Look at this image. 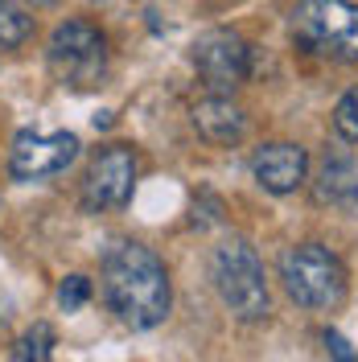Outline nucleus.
<instances>
[{"instance_id":"obj_15","label":"nucleus","mask_w":358,"mask_h":362,"mask_svg":"<svg viewBox=\"0 0 358 362\" xmlns=\"http://www.w3.org/2000/svg\"><path fill=\"white\" fill-rule=\"evenodd\" d=\"M87 300H91V280H87V276H67V280L58 284V305H62L67 313L83 309Z\"/></svg>"},{"instance_id":"obj_12","label":"nucleus","mask_w":358,"mask_h":362,"mask_svg":"<svg viewBox=\"0 0 358 362\" xmlns=\"http://www.w3.org/2000/svg\"><path fill=\"white\" fill-rule=\"evenodd\" d=\"M54 325L37 321L33 329H25L17 350H13V362H54Z\"/></svg>"},{"instance_id":"obj_6","label":"nucleus","mask_w":358,"mask_h":362,"mask_svg":"<svg viewBox=\"0 0 358 362\" xmlns=\"http://www.w3.org/2000/svg\"><path fill=\"white\" fill-rule=\"evenodd\" d=\"M194 66H198L202 83L214 90V95H226L239 83H247L251 74V49L239 33L231 29H210L194 42Z\"/></svg>"},{"instance_id":"obj_13","label":"nucleus","mask_w":358,"mask_h":362,"mask_svg":"<svg viewBox=\"0 0 358 362\" xmlns=\"http://www.w3.org/2000/svg\"><path fill=\"white\" fill-rule=\"evenodd\" d=\"M33 33V17L25 13L21 4L13 0H0V49H13V45H25Z\"/></svg>"},{"instance_id":"obj_10","label":"nucleus","mask_w":358,"mask_h":362,"mask_svg":"<svg viewBox=\"0 0 358 362\" xmlns=\"http://www.w3.org/2000/svg\"><path fill=\"white\" fill-rule=\"evenodd\" d=\"M194 128H198L202 140H210V144H239L247 132V115L226 99V95H210V99H202L198 107H194Z\"/></svg>"},{"instance_id":"obj_3","label":"nucleus","mask_w":358,"mask_h":362,"mask_svg":"<svg viewBox=\"0 0 358 362\" xmlns=\"http://www.w3.org/2000/svg\"><path fill=\"white\" fill-rule=\"evenodd\" d=\"M280 280L284 293L301 309H334L346 296V268L330 247L321 243H301L280 255Z\"/></svg>"},{"instance_id":"obj_1","label":"nucleus","mask_w":358,"mask_h":362,"mask_svg":"<svg viewBox=\"0 0 358 362\" xmlns=\"http://www.w3.org/2000/svg\"><path fill=\"white\" fill-rule=\"evenodd\" d=\"M103 296L128 329H157L169 317V272L144 243H115L103 255Z\"/></svg>"},{"instance_id":"obj_4","label":"nucleus","mask_w":358,"mask_h":362,"mask_svg":"<svg viewBox=\"0 0 358 362\" xmlns=\"http://www.w3.org/2000/svg\"><path fill=\"white\" fill-rule=\"evenodd\" d=\"M214 288L223 296V305L239 321H260L268 317V280H264V264L255 247L247 239H226L223 247L214 251Z\"/></svg>"},{"instance_id":"obj_5","label":"nucleus","mask_w":358,"mask_h":362,"mask_svg":"<svg viewBox=\"0 0 358 362\" xmlns=\"http://www.w3.org/2000/svg\"><path fill=\"white\" fill-rule=\"evenodd\" d=\"M50 66L70 87H91L108 66V42L91 21H62L50 37Z\"/></svg>"},{"instance_id":"obj_7","label":"nucleus","mask_w":358,"mask_h":362,"mask_svg":"<svg viewBox=\"0 0 358 362\" xmlns=\"http://www.w3.org/2000/svg\"><path fill=\"white\" fill-rule=\"evenodd\" d=\"M79 157V136L74 132H17L8 153V173L17 181H42L70 169Z\"/></svg>"},{"instance_id":"obj_9","label":"nucleus","mask_w":358,"mask_h":362,"mask_svg":"<svg viewBox=\"0 0 358 362\" xmlns=\"http://www.w3.org/2000/svg\"><path fill=\"white\" fill-rule=\"evenodd\" d=\"M251 173H255V181H260L268 194H292V189L305 185L309 157H305L301 144L276 140V144H264V148L251 157Z\"/></svg>"},{"instance_id":"obj_11","label":"nucleus","mask_w":358,"mask_h":362,"mask_svg":"<svg viewBox=\"0 0 358 362\" xmlns=\"http://www.w3.org/2000/svg\"><path fill=\"white\" fill-rule=\"evenodd\" d=\"M317 198L330 206H358V160L354 157H325Z\"/></svg>"},{"instance_id":"obj_2","label":"nucleus","mask_w":358,"mask_h":362,"mask_svg":"<svg viewBox=\"0 0 358 362\" xmlns=\"http://www.w3.org/2000/svg\"><path fill=\"white\" fill-rule=\"evenodd\" d=\"M292 37L317 58L358 62V4H350V0H301L292 8Z\"/></svg>"},{"instance_id":"obj_8","label":"nucleus","mask_w":358,"mask_h":362,"mask_svg":"<svg viewBox=\"0 0 358 362\" xmlns=\"http://www.w3.org/2000/svg\"><path fill=\"white\" fill-rule=\"evenodd\" d=\"M136 185V157L132 148L124 144H112L103 148L95 165L87 169V181H83V206L87 210H120L128 206Z\"/></svg>"},{"instance_id":"obj_14","label":"nucleus","mask_w":358,"mask_h":362,"mask_svg":"<svg viewBox=\"0 0 358 362\" xmlns=\"http://www.w3.org/2000/svg\"><path fill=\"white\" fill-rule=\"evenodd\" d=\"M334 132L342 136V140H350V144L358 140V87L346 90V95L337 99V107H334Z\"/></svg>"},{"instance_id":"obj_16","label":"nucleus","mask_w":358,"mask_h":362,"mask_svg":"<svg viewBox=\"0 0 358 362\" xmlns=\"http://www.w3.org/2000/svg\"><path fill=\"white\" fill-rule=\"evenodd\" d=\"M325 346H330V358L334 362H358V350L342 338L337 329H325Z\"/></svg>"}]
</instances>
